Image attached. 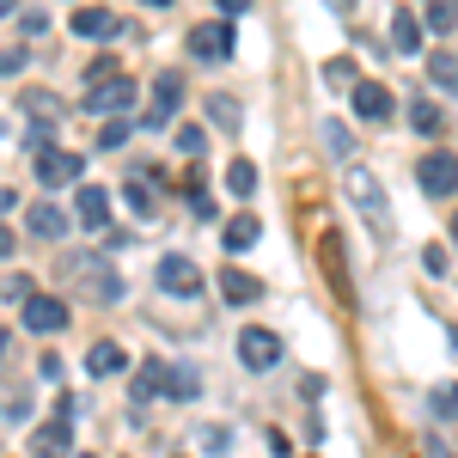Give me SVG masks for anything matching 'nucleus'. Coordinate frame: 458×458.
<instances>
[{
  "label": "nucleus",
  "mask_w": 458,
  "mask_h": 458,
  "mask_svg": "<svg viewBox=\"0 0 458 458\" xmlns=\"http://www.w3.org/2000/svg\"><path fill=\"white\" fill-rule=\"evenodd\" d=\"M62 276H80V287H86L92 300H105V306L123 300V276L110 269L98 250H68V257H62Z\"/></svg>",
  "instance_id": "nucleus-1"
},
{
  "label": "nucleus",
  "mask_w": 458,
  "mask_h": 458,
  "mask_svg": "<svg viewBox=\"0 0 458 458\" xmlns=\"http://www.w3.org/2000/svg\"><path fill=\"white\" fill-rule=\"evenodd\" d=\"M343 190H349V202H354V208L367 214V226H373L379 239H391V202H386V190H379V177L367 172V165H349Z\"/></svg>",
  "instance_id": "nucleus-2"
},
{
  "label": "nucleus",
  "mask_w": 458,
  "mask_h": 458,
  "mask_svg": "<svg viewBox=\"0 0 458 458\" xmlns=\"http://www.w3.org/2000/svg\"><path fill=\"white\" fill-rule=\"evenodd\" d=\"M135 98H141V92H135V80H129V73H116V80H98V86L86 92V110L110 123V116H123V110H135Z\"/></svg>",
  "instance_id": "nucleus-3"
},
{
  "label": "nucleus",
  "mask_w": 458,
  "mask_h": 458,
  "mask_svg": "<svg viewBox=\"0 0 458 458\" xmlns=\"http://www.w3.org/2000/svg\"><path fill=\"white\" fill-rule=\"evenodd\" d=\"M153 282L165 287L172 300H190V293L202 287V269H196V263H190L183 250H165V257H159V269H153Z\"/></svg>",
  "instance_id": "nucleus-4"
},
{
  "label": "nucleus",
  "mask_w": 458,
  "mask_h": 458,
  "mask_svg": "<svg viewBox=\"0 0 458 458\" xmlns=\"http://www.w3.org/2000/svg\"><path fill=\"white\" fill-rule=\"evenodd\" d=\"M177 105H183V73L165 68L159 80H153V98H147V129H165Z\"/></svg>",
  "instance_id": "nucleus-5"
},
{
  "label": "nucleus",
  "mask_w": 458,
  "mask_h": 458,
  "mask_svg": "<svg viewBox=\"0 0 458 458\" xmlns=\"http://www.w3.org/2000/svg\"><path fill=\"white\" fill-rule=\"evenodd\" d=\"M25 330H37V336L68 330V300H55V293H31V300H25Z\"/></svg>",
  "instance_id": "nucleus-6"
},
{
  "label": "nucleus",
  "mask_w": 458,
  "mask_h": 458,
  "mask_svg": "<svg viewBox=\"0 0 458 458\" xmlns=\"http://www.w3.org/2000/svg\"><path fill=\"white\" fill-rule=\"evenodd\" d=\"M239 360H245L250 373H269L282 360V336L276 330H239Z\"/></svg>",
  "instance_id": "nucleus-7"
},
{
  "label": "nucleus",
  "mask_w": 458,
  "mask_h": 458,
  "mask_svg": "<svg viewBox=\"0 0 458 458\" xmlns=\"http://www.w3.org/2000/svg\"><path fill=\"white\" fill-rule=\"evenodd\" d=\"M190 55H196V62H226V55H233V25H226V19L196 25V31H190Z\"/></svg>",
  "instance_id": "nucleus-8"
},
{
  "label": "nucleus",
  "mask_w": 458,
  "mask_h": 458,
  "mask_svg": "<svg viewBox=\"0 0 458 458\" xmlns=\"http://www.w3.org/2000/svg\"><path fill=\"white\" fill-rule=\"evenodd\" d=\"M428 196H453L458 190V153H422V165H416Z\"/></svg>",
  "instance_id": "nucleus-9"
},
{
  "label": "nucleus",
  "mask_w": 458,
  "mask_h": 458,
  "mask_svg": "<svg viewBox=\"0 0 458 458\" xmlns=\"http://www.w3.org/2000/svg\"><path fill=\"white\" fill-rule=\"evenodd\" d=\"M80 172H86V159H80V153H68V147H49V153H37V177H43L49 190H62V183H80Z\"/></svg>",
  "instance_id": "nucleus-10"
},
{
  "label": "nucleus",
  "mask_w": 458,
  "mask_h": 458,
  "mask_svg": "<svg viewBox=\"0 0 458 458\" xmlns=\"http://www.w3.org/2000/svg\"><path fill=\"white\" fill-rule=\"evenodd\" d=\"M68 25H73V37H92V43H98V37H129V25H123L110 6H73Z\"/></svg>",
  "instance_id": "nucleus-11"
},
{
  "label": "nucleus",
  "mask_w": 458,
  "mask_h": 458,
  "mask_svg": "<svg viewBox=\"0 0 458 458\" xmlns=\"http://www.w3.org/2000/svg\"><path fill=\"white\" fill-rule=\"evenodd\" d=\"M73 453V428H68V416H55L49 428H37L31 434V458H68Z\"/></svg>",
  "instance_id": "nucleus-12"
},
{
  "label": "nucleus",
  "mask_w": 458,
  "mask_h": 458,
  "mask_svg": "<svg viewBox=\"0 0 458 458\" xmlns=\"http://www.w3.org/2000/svg\"><path fill=\"white\" fill-rule=\"evenodd\" d=\"M25 226H31L43 245H55V239H68V214L55 208V202H31L25 208Z\"/></svg>",
  "instance_id": "nucleus-13"
},
{
  "label": "nucleus",
  "mask_w": 458,
  "mask_h": 458,
  "mask_svg": "<svg viewBox=\"0 0 458 458\" xmlns=\"http://www.w3.org/2000/svg\"><path fill=\"white\" fill-rule=\"evenodd\" d=\"M354 110H360L367 123H386L391 116V86H379V80H354Z\"/></svg>",
  "instance_id": "nucleus-14"
},
{
  "label": "nucleus",
  "mask_w": 458,
  "mask_h": 458,
  "mask_svg": "<svg viewBox=\"0 0 458 458\" xmlns=\"http://www.w3.org/2000/svg\"><path fill=\"white\" fill-rule=\"evenodd\" d=\"M220 293H226V306H250V300H263V282L245 269H220Z\"/></svg>",
  "instance_id": "nucleus-15"
},
{
  "label": "nucleus",
  "mask_w": 458,
  "mask_h": 458,
  "mask_svg": "<svg viewBox=\"0 0 458 458\" xmlns=\"http://www.w3.org/2000/svg\"><path fill=\"white\" fill-rule=\"evenodd\" d=\"M80 220H86L92 233H105V220H110V190H98V183H80Z\"/></svg>",
  "instance_id": "nucleus-16"
},
{
  "label": "nucleus",
  "mask_w": 458,
  "mask_h": 458,
  "mask_svg": "<svg viewBox=\"0 0 458 458\" xmlns=\"http://www.w3.org/2000/svg\"><path fill=\"white\" fill-rule=\"evenodd\" d=\"M123 367H129V354L116 349V343H92V349H86V373H92V379H110V373H123Z\"/></svg>",
  "instance_id": "nucleus-17"
},
{
  "label": "nucleus",
  "mask_w": 458,
  "mask_h": 458,
  "mask_svg": "<svg viewBox=\"0 0 458 458\" xmlns=\"http://www.w3.org/2000/svg\"><path fill=\"white\" fill-rule=\"evenodd\" d=\"M391 49L397 55H416L422 49V19L416 13H391Z\"/></svg>",
  "instance_id": "nucleus-18"
},
{
  "label": "nucleus",
  "mask_w": 458,
  "mask_h": 458,
  "mask_svg": "<svg viewBox=\"0 0 458 458\" xmlns=\"http://www.w3.org/2000/svg\"><path fill=\"white\" fill-rule=\"evenodd\" d=\"M428 80H434L440 92H453V98H458V49H440V55H428Z\"/></svg>",
  "instance_id": "nucleus-19"
},
{
  "label": "nucleus",
  "mask_w": 458,
  "mask_h": 458,
  "mask_svg": "<svg viewBox=\"0 0 458 458\" xmlns=\"http://www.w3.org/2000/svg\"><path fill=\"white\" fill-rule=\"evenodd\" d=\"M25 110H31L37 116V129H55V123H62V98H55V92H25Z\"/></svg>",
  "instance_id": "nucleus-20"
},
{
  "label": "nucleus",
  "mask_w": 458,
  "mask_h": 458,
  "mask_svg": "<svg viewBox=\"0 0 458 458\" xmlns=\"http://www.w3.org/2000/svg\"><path fill=\"white\" fill-rule=\"evenodd\" d=\"M257 233H263V226H257V220H250V214H233V220H226V233H220V239H226V250H250V245H257Z\"/></svg>",
  "instance_id": "nucleus-21"
},
{
  "label": "nucleus",
  "mask_w": 458,
  "mask_h": 458,
  "mask_svg": "<svg viewBox=\"0 0 458 458\" xmlns=\"http://www.w3.org/2000/svg\"><path fill=\"white\" fill-rule=\"evenodd\" d=\"M208 116L220 123V129H226V135H233V129L245 123V110H239V98H226V92H208Z\"/></svg>",
  "instance_id": "nucleus-22"
},
{
  "label": "nucleus",
  "mask_w": 458,
  "mask_h": 458,
  "mask_svg": "<svg viewBox=\"0 0 458 458\" xmlns=\"http://www.w3.org/2000/svg\"><path fill=\"white\" fill-rule=\"evenodd\" d=\"M165 360H141V379H135V397H165Z\"/></svg>",
  "instance_id": "nucleus-23"
},
{
  "label": "nucleus",
  "mask_w": 458,
  "mask_h": 458,
  "mask_svg": "<svg viewBox=\"0 0 458 458\" xmlns=\"http://www.w3.org/2000/svg\"><path fill=\"white\" fill-rule=\"evenodd\" d=\"M196 391H202V379H196V367H172V373H165V397H177V403H190Z\"/></svg>",
  "instance_id": "nucleus-24"
},
{
  "label": "nucleus",
  "mask_w": 458,
  "mask_h": 458,
  "mask_svg": "<svg viewBox=\"0 0 458 458\" xmlns=\"http://www.w3.org/2000/svg\"><path fill=\"white\" fill-rule=\"evenodd\" d=\"M318 135H324V147H330L336 159H349V153H354V135L336 123V116H324V123H318Z\"/></svg>",
  "instance_id": "nucleus-25"
},
{
  "label": "nucleus",
  "mask_w": 458,
  "mask_h": 458,
  "mask_svg": "<svg viewBox=\"0 0 458 458\" xmlns=\"http://www.w3.org/2000/svg\"><path fill=\"white\" fill-rule=\"evenodd\" d=\"M129 208H135V214H153V208H159V190H153V177H129Z\"/></svg>",
  "instance_id": "nucleus-26"
},
{
  "label": "nucleus",
  "mask_w": 458,
  "mask_h": 458,
  "mask_svg": "<svg viewBox=\"0 0 458 458\" xmlns=\"http://www.w3.org/2000/svg\"><path fill=\"white\" fill-rule=\"evenodd\" d=\"M226 190H233V196H250V190H257V165H250V159H233V165H226Z\"/></svg>",
  "instance_id": "nucleus-27"
},
{
  "label": "nucleus",
  "mask_w": 458,
  "mask_h": 458,
  "mask_svg": "<svg viewBox=\"0 0 458 458\" xmlns=\"http://www.w3.org/2000/svg\"><path fill=\"white\" fill-rule=\"evenodd\" d=\"M410 123H416V135H434V129H440V105H434V98H416V105H410Z\"/></svg>",
  "instance_id": "nucleus-28"
},
{
  "label": "nucleus",
  "mask_w": 458,
  "mask_h": 458,
  "mask_svg": "<svg viewBox=\"0 0 458 458\" xmlns=\"http://www.w3.org/2000/svg\"><path fill=\"white\" fill-rule=\"evenodd\" d=\"M37 276H25V269H19V276H6V282H0V300H19V306H25V300H31V293H37Z\"/></svg>",
  "instance_id": "nucleus-29"
},
{
  "label": "nucleus",
  "mask_w": 458,
  "mask_h": 458,
  "mask_svg": "<svg viewBox=\"0 0 458 458\" xmlns=\"http://www.w3.org/2000/svg\"><path fill=\"white\" fill-rule=\"evenodd\" d=\"M123 141H129V123H123V116H110V123H98V147H105V153H116Z\"/></svg>",
  "instance_id": "nucleus-30"
},
{
  "label": "nucleus",
  "mask_w": 458,
  "mask_h": 458,
  "mask_svg": "<svg viewBox=\"0 0 458 458\" xmlns=\"http://www.w3.org/2000/svg\"><path fill=\"white\" fill-rule=\"evenodd\" d=\"M453 19H458V13L446 6V0H428V31H440V37H446V31H453Z\"/></svg>",
  "instance_id": "nucleus-31"
},
{
  "label": "nucleus",
  "mask_w": 458,
  "mask_h": 458,
  "mask_svg": "<svg viewBox=\"0 0 458 458\" xmlns=\"http://www.w3.org/2000/svg\"><path fill=\"white\" fill-rule=\"evenodd\" d=\"M177 153L202 159V153H208V135H202V129H177Z\"/></svg>",
  "instance_id": "nucleus-32"
},
{
  "label": "nucleus",
  "mask_w": 458,
  "mask_h": 458,
  "mask_svg": "<svg viewBox=\"0 0 458 458\" xmlns=\"http://www.w3.org/2000/svg\"><path fill=\"white\" fill-rule=\"evenodd\" d=\"M324 80H330V86H354V62H349V55L324 62Z\"/></svg>",
  "instance_id": "nucleus-33"
},
{
  "label": "nucleus",
  "mask_w": 458,
  "mask_h": 458,
  "mask_svg": "<svg viewBox=\"0 0 458 458\" xmlns=\"http://www.w3.org/2000/svg\"><path fill=\"white\" fill-rule=\"evenodd\" d=\"M434 416L458 422V386H440V391H434Z\"/></svg>",
  "instance_id": "nucleus-34"
},
{
  "label": "nucleus",
  "mask_w": 458,
  "mask_h": 458,
  "mask_svg": "<svg viewBox=\"0 0 458 458\" xmlns=\"http://www.w3.org/2000/svg\"><path fill=\"white\" fill-rule=\"evenodd\" d=\"M116 62H110V55H98V62H92V68H86V86H98V80H116Z\"/></svg>",
  "instance_id": "nucleus-35"
},
{
  "label": "nucleus",
  "mask_w": 458,
  "mask_h": 458,
  "mask_svg": "<svg viewBox=\"0 0 458 458\" xmlns=\"http://www.w3.org/2000/svg\"><path fill=\"white\" fill-rule=\"evenodd\" d=\"M422 263L434 269V276H446V263H453V257H446V245H428V250H422Z\"/></svg>",
  "instance_id": "nucleus-36"
},
{
  "label": "nucleus",
  "mask_w": 458,
  "mask_h": 458,
  "mask_svg": "<svg viewBox=\"0 0 458 458\" xmlns=\"http://www.w3.org/2000/svg\"><path fill=\"white\" fill-rule=\"evenodd\" d=\"M202 446H208V453H226V446H233V434H226V428H208V434H202Z\"/></svg>",
  "instance_id": "nucleus-37"
},
{
  "label": "nucleus",
  "mask_w": 458,
  "mask_h": 458,
  "mask_svg": "<svg viewBox=\"0 0 458 458\" xmlns=\"http://www.w3.org/2000/svg\"><path fill=\"white\" fill-rule=\"evenodd\" d=\"M190 208H196V220H214V196H202V190H190Z\"/></svg>",
  "instance_id": "nucleus-38"
},
{
  "label": "nucleus",
  "mask_w": 458,
  "mask_h": 458,
  "mask_svg": "<svg viewBox=\"0 0 458 458\" xmlns=\"http://www.w3.org/2000/svg\"><path fill=\"white\" fill-rule=\"evenodd\" d=\"M25 68V49H0V73H19Z\"/></svg>",
  "instance_id": "nucleus-39"
},
{
  "label": "nucleus",
  "mask_w": 458,
  "mask_h": 458,
  "mask_svg": "<svg viewBox=\"0 0 458 458\" xmlns=\"http://www.w3.org/2000/svg\"><path fill=\"white\" fill-rule=\"evenodd\" d=\"M19 25H25V31H43V25H49V13H43V6H31V13H19Z\"/></svg>",
  "instance_id": "nucleus-40"
},
{
  "label": "nucleus",
  "mask_w": 458,
  "mask_h": 458,
  "mask_svg": "<svg viewBox=\"0 0 458 458\" xmlns=\"http://www.w3.org/2000/svg\"><path fill=\"white\" fill-rule=\"evenodd\" d=\"M220 6V19H239V13H250V0H214Z\"/></svg>",
  "instance_id": "nucleus-41"
},
{
  "label": "nucleus",
  "mask_w": 458,
  "mask_h": 458,
  "mask_svg": "<svg viewBox=\"0 0 458 458\" xmlns=\"http://www.w3.org/2000/svg\"><path fill=\"white\" fill-rule=\"evenodd\" d=\"M19 250V233H6V220H0V257H13Z\"/></svg>",
  "instance_id": "nucleus-42"
},
{
  "label": "nucleus",
  "mask_w": 458,
  "mask_h": 458,
  "mask_svg": "<svg viewBox=\"0 0 458 458\" xmlns=\"http://www.w3.org/2000/svg\"><path fill=\"white\" fill-rule=\"evenodd\" d=\"M13 202H19V196H13V190H0V220L13 214Z\"/></svg>",
  "instance_id": "nucleus-43"
},
{
  "label": "nucleus",
  "mask_w": 458,
  "mask_h": 458,
  "mask_svg": "<svg viewBox=\"0 0 458 458\" xmlns=\"http://www.w3.org/2000/svg\"><path fill=\"white\" fill-rule=\"evenodd\" d=\"M6 13H19V0H0V19H6Z\"/></svg>",
  "instance_id": "nucleus-44"
},
{
  "label": "nucleus",
  "mask_w": 458,
  "mask_h": 458,
  "mask_svg": "<svg viewBox=\"0 0 458 458\" xmlns=\"http://www.w3.org/2000/svg\"><path fill=\"white\" fill-rule=\"evenodd\" d=\"M0 360H6V330H0Z\"/></svg>",
  "instance_id": "nucleus-45"
},
{
  "label": "nucleus",
  "mask_w": 458,
  "mask_h": 458,
  "mask_svg": "<svg viewBox=\"0 0 458 458\" xmlns=\"http://www.w3.org/2000/svg\"><path fill=\"white\" fill-rule=\"evenodd\" d=\"M453 245H458V214H453Z\"/></svg>",
  "instance_id": "nucleus-46"
},
{
  "label": "nucleus",
  "mask_w": 458,
  "mask_h": 458,
  "mask_svg": "<svg viewBox=\"0 0 458 458\" xmlns=\"http://www.w3.org/2000/svg\"><path fill=\"white\" fill-rule=\"evenodd\" d=\"M147 6H172V0H147Z\"/></svg>",
  "instance_id": "nucleus-47"
},
{
  "label": "nucleus",
  "mask_w": 458,
  "mask_h": 458,
  "mask_svg": "<svg viewBox=\"0 0 458 458\" xmlns=\"http://www.w3.org/2000/svg\"><path fill=\"white\" fill-rule=\"evenodd\" d=\"M0 135H6V123H0Z\"/></svg>",
  "instance_id": "nucleus-48"
},
{
  "label": "nucleus",
  "mask_w": 458,
  "mask_h": 458,
  "mask_svg": "<svg viewBox=\"0 0 458 458\" xmlns=\"http://www.w3.org/2000/svg\"><path fill=\"white\" fill-rule=\"evenodd\" d=\"M86 458H98V453H86Z\"/></svg>",
  "instance_id": "nucleus-49"
}]
</instances>
